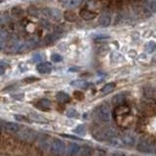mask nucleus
<instances>
[{"label":"nucleus","mask_w":156,"mask_h":156,"mask_svg":"<svg viewBox=\"0 0 156 156\" xmlns=\"http://www.w3.org/2000/svg\"><path fill=\"white\" fill-rule=\"evenodd\" d=\"M116 131L109 127H104V128H99L96 129L93 132V136L100 141H105V140H110L116 136Z\"/></svg>","instance_id":"f257e3e1"},{"label":"nucleus","mask_w":156,"mask_h":156,"mask_svg":"<svg viewBox=\"0 0 156 156\" xmlns=\"http://www.w3.org/2000/svg\"><path fill=\"white\" fill-rule=\"evenodd\" d=\"M136 149L144 153H152L156 149V145L152 140L149 139L143 138L136 144Z\"/></svg>","instance_id":"f03ea898"},{"label":"nucleus","mask_w":156,"mask_h":156,"mask_svg":"<svg viewBox=\"0 0 156 156\" xmlns=\"http://www.w3.org/2000/svg\"><path fill=\"white\" fill-rule=\"evenodd\" d=\"M97 117L104 123H108L111 119L110 108L107 105H101L97 108Z\"/></svg>","instance_id":"7ed1b4c3"},{"label":"nucleus","mask_w":156,"mask_h":156,"mask_svg":"<svg viewBox=\"0 0 156 156\" xmlns=\"http://www.w3.org/2000/svg\"><path fill=\"white\" fill-rule=\"evenodd\" d=\"M50 150H51L52 153L62 156L66 153V144L63 141H62L60 140H54L53 143L51 144Z\"/></svg>","instance_id":"20e7f679"},{"label":"nucleus","mask_w":156,"mask_h":156,"mask_svg":"<svg viewBox=\"0 0 156 156\" xmlns=\"http://www.w3.org/2000/svg\"><path fill=\"white\" fill-rule=\"evenodd\" d=\"M41 13L46 18L55 20V21H60L62 18V12L57 8H45L42 10Z\"/></svg>","instance_id":"39448f33"},{"label":"nucleus","mask_w":156,"mask_h":156,"mask_svg":"<svg viewBox=\"0 0 156 156\" xmlns=\"http://www.w3.org/2000/svg\"><path fill=\"white\" fill-rule=\"evenodd\" d=\"M20 138H21L23 140H26V141H29L31 143L34 140L36 139V132L33 131L31 129H28V128H24L22 131L20 130Z\"/></svg>","instance_id":"423d86ee"},{"label":"nucleus","mask_w":156,"mask_h":156,"mask_svg":"<svg viewBox=\"0 0 156 156\" xmlns=\"http://www.w3.org/2000/svg\"><path fill=\"white\" fill-rule=\"evenodd\" d=\"M120 140L122 144L128 145V146H134L136 144V138L133 133H125L121 136Z\"/></svg>","instance_id":"0eeeda50"},{"label":"nucleus","mask_w":156,"mask_h":156,"mask_svg":"<svg viewBox=\"0 0 156 156\" xmlns=\"http://www.w3.org/2000/svg\"><path fill=\"white\" fill-rule=\"evenodd\" d=\"M37 71L41 74H48L52 71V65L50 62H41L36 66Z\"/></svg>","instance_id":"6e6552de"},{"label":"nucleus","mask_w":156,"mask_h":156,"mask_svg":"<svg viewBox=\"0 0 156 156\" xmlns=\"http://www.w3.org/2000/svg\"><path fill=\"white\" fill-rule=\"evenodd\" d=\"M4 129L6 132H8V133L14 134V133H18V132H20L21 127H20L19 124L14 123V122H6V123L4 124Z\"/></svg>","instance_id":"1a4fd4ad"},{"label":"nucleus","mask_w":156,"mask_h":156,"mask_svg":"<svg viewBox=\"0 0 156 156\" xmlns=\"http://www.w3.org/2000/svg\"><path fill=\"white\" fill-rule=\"evenodd\" d=\"M111 23V16L109 13H102L99 17V23L101 27H108Z\"/></svg>","instance_id":"9d476101"},{"label":"nucleus","mask_w":156,"mask_h":156,"mask_svg":"<svg viewBox=\"0 0 156 156\" xmlns=\"http://www.w3.org/2000/svg\"><path fill=\"white\" fill-rule=\"evenodd\" d=\"M79 15L83 20H85V21H92V20H94L97 17V14L95 12H92L90 10H87V9L81 10Z\"/></svg>","instance_id":"9b49d317"},{"label":"nucleus","mask_w":156,"mask_h":156,"mask_svg":"<svg viewBox=\"0 0 156 156\" xmlns=\"http://www.w3.org/2000/svg\"><path fill=\"white\" fill-rule=\"evenodd\" d=\"M79 151H80V146L74 143L69 144L66 148V153L68 156H75L76 154L79 153Z\"/></svg>","instance_id":"f8f14e48"},{"label":"nucleus","mask_w":156,"mask_h":156,"mask_svg":"<svg viewBox=\"0 0 156 156\" xmlns=\"http://www.w3.org/2000/svg\"><path fill=\"white\" fill-rule=\"evenodd\" d=\"M70 85L72 87L78 88V89H87L89 86H92L91 83H88V82L83 81V80H74L70 83Z\"/></svg>","instance_id":"ddd939ff"},{"label":"nucleus","mask_w":156,"mask_h":156,"mask_svg":"<svg viewBox=\"0 0 156 156\" xmlns=\"http://www.w3.org/2000/svg\"><path fill=\"white\" fill-rule=\"evenodd\" d=\"M61 4L66 8H75L79 6L81 1L80 0H65V1H61Z\"/></svg>","instance_id":"4468645a"},{"label":"nucleus","mask_w":156,"mask_h":156,"mask_svg":"<svg viewBox=\"0 0 156 156\" xmlns=\"http://www.w3.org/2000/svg\"><path fill=\"white\" fill-rule=\"evenodd\" d=\"M56 99L58 101L62 102V104H66V102L70 101V97L65 92H58L57 95H56Z\"/></svg>","instance_id":"2eb2a0df"},{"label":"nucleus","mask_w":156,"mask_h":156,"mask_svg":"<svg viewBox=\"0 0 156 156\" xmlns=\"http://www.w3.org/2000/svg\"><path fill=\"white\" fill-rule=\"evenodd\" d=\"M125 99H126V95L123 94V93H120V94H117L112 98L111 101L114 105H119L125 101Z\"/></svg>","instance_id":"dca6fc26"},{"label":"nucleus","mask_w":156,"mask_h":156,"mask_svg":"<svg viewBox=\"0 0 156 156\" xmlns=\"http://www.w3.org/2000/svg\"><path fill=\"white\" fill-rule=\"evenodd\" d=\"M63 18L66 19V21L69 22V23H72V22H75L76 19H77V16L76 14L73 12V11H70V10H67L65 13H63Z\"/></svg>","instance_id":"f3484780"},{"label":"nucleus","mask_w":156,"mask_h":156,"mask_svg":"<svg viewBox=\"0 0 156 156\" xmlns=\"http://www.w3.org/2000/svg\"><path fill=\"white\" fill-rule=\"evenodd\" d=\"M93 153V148L89 145H84L82 148H80L79 154L80 156H91Z\"/></svg>","instance_id":"a211bd4d"},{"label":"nucleus","mask_w":156,"mask_h":156,"mask_svg":"<svg viewBox=\"0 0 156 156\" xmlns=\"http://www.w3.org/2000/svg\"><path fill=\"white\" fill-rule=\"evenodd\" d=\"M11 12H12V16L15 18H21L23 16V14H24L23 10L22 8H19V7H14Z\"/></svg>","instance_id":"6ab92c4d"},{"label":"nucleus","mask_w":156,"mask_h":156,"mask_svg":"<svg viewBox=\"0 0 156 156\" xmlns=\"http://www.w3.org/2000/svg\"><path fill=\"white\" fill-rule=\"evenodd\" d=\"M37 106L40 107V108H44V109L49 108V107L51 106V101L49 100H47V99H42V100H40L38 101Z\"/></svg>","instance_id":"aec40b11"},{"label":"nucleus","mask_w":156,"mask_h":156,"mask_svg":"<svg viewBox=\"0 0 156 156\" xmlns=\"http://www.w3.org/2000/svg\"><path fill=\"white\" fill-rule=\"evenodd\" d=\"M114 88H115V84L113 82L108 83V84H106V85H105L104 87H102L101 93H102V94H107V93H109V92H111L112 90H113Z\"/></svg>","instance_id":"412c9836"},{"label":"nucleus","mask_w":156,"mask_h":156,"mask_svg":"<svg viewBox=\"0 0 156 156\" xmlns=\"http://www.w3.org/2000/svg\"><path fill=\"white\" fill-rule=\"evenodd\" d=\"M58 35L56 33L49 34V35H47L45 37V42L47 44H50V43H53V42H55L56 40H58Z\"/></svg>","instance_id":"4be33fe9"},{"label":"nucleus","mask_w":156,"mask_h":156,"mask_svg":"<svg viewBox=\"0 0 156 156\" xmlns=\"http://www.w3.org/2000/svg\"><path fill=\"white\" fill-rule=\"evenodd\" d=\"M78 112L76 109L74 108H69L67 111H66V116L67 117H70V118H76V117H78Z\"/></svg>","instance_id":"5701e85b"},{"label":"nucleus","mask_w":156,"mask_h":156,"mask_svg":"<svg viewBox=\"0 0 156 156\" xmlns=\"http://www.w3.org/2000/svg\"><path fill=\"white\" fill-rule=\"evenodd\" d=\"M74 133H76V134H78V135H81V136H84V135L86 134V127H85L84 125L78 126L77 128H75Z\"/></svg>","instance_id":"b1692460"},{"label":"nucleus","mask_w":156,"mask_h":156,"mask_svg":"<svg viewBox=\"0 0 156 156\" xmlns=\"http://www.w3.org/2000/svg\"><path fill=\"white\" fill-rule=\"evenodd\" d=\"M145 6H146V9H148L152 12H156V1L145 2Z\"/></svg>","instance_id":"393cba45"},{"label":"nucleus","mask_w":156,"mask_h":156,"mask_svg":"<svg viewBox=\"0 0 156 156\" xmlns=\"http://www.w3.org/2000/svg\"><path fill=\"white\" fill-rule=\"evenodd\" d=\"M51 60L54 62H60L62 61V57L61 55H58V54H53L51 56Z\"/></svg>","instance_id":"a878e982"},{"label":"nucleus","mask_w":156,"mask_h":156,"mask_svg":"<svg viewBox=\"0 0 156 156\" xmlns=\"http://www.w3.org/2000/svg\"><path fill=\"white\" fill-rule=\"evenodd\" d=\"M156 50V44L154 42H149L147 44V47H146V51L148 53H152Z\"/></svg>","instance_id":"bb28decb"},{"label":"nucleus","mask_w":156,"mask_h":156,"mask_svg":"<svg viewBox=\"0 0 156 156\" xmlns=\"http://www.w3.org/2000/svg\"><path fill=\"white\" fill-rule=\"evenodd\" d=\"M73 95H74V98L78 101H81V100H83V98H84V95H83L81 92H78V91H75L73 93Z\"/></svg>","instance_id":"cd10ccee"},{"label":"nucleus","mask_w":156,"mask_h":156,"mask_svg":"<svg viewBox=\"0 0 156 156\" xmlns=\"http://www.w3.org/2000/svg\"><path fill=\"white\" fill-rule=\"evenodd\" d=\"M5 69H6V62L0 61V75H2L5 72Z\"/></svg>","instance_id":"c85d7f7f"},{"label":"nucleus","mask_w":156,"mask_h":156,"mask_svg":"<svg viewBox=\"0 0 156 156\" xmlns=\"http://www.w3.org/2000/svg\"><path fill=\"white\" fill-rule=\"evenodd\" d=\"M32 60H33L34 62H40V61L42 60V57H41L40 54H37V55H34V56H33Z\"/></svg>","instance_id":"c756f323"},{"label":"nucleus","mask_w":156,"mask_h":156,"mask_svg":"<svg viewBox=\"0 0 156 156\" xmlns=\"http://www.w3.org/2000/svg\"><path fill=\"white\" fill-rule=\"evenodd\" d=\"M37 80V78L36 77H27L24 79V81L27 82V83H30V82H34V81H36Z\"/></svg>","instance_id":"7c9ffc66"},{"label":"nucleus","mask_w":156,"mask_h":156,"mask_svg":"<svg viewBox=\"0 0 156 156\" xmlns=\"http://www.w3.org/2000/svg\"><path fill=\"white\" fill-rule=\"evenodd\" d=\"M111 156H119V155L118 154H112Z\"/></svg>","instance_id":"2f4dec72"},{"label":"nucleus","mask_w":156,"mask_h":156,"mask_svg":"<svg viewBox=\"0 0 156 156\" xmlns=\"http://www.w3.org/2000/svg\"><path fill=\"white\" fill-rule=\"evenodd\" d=\"M0 2H1V1H0Z\"/></svg>","instance_id":"473e14b6"}]
</instances>
